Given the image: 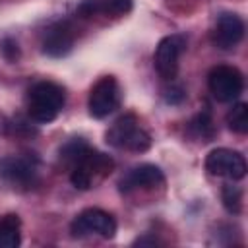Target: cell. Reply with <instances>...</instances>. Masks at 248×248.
Wrapping results in <instances>:
<instances>
[{
    "mask_svg": "<svg viewBox=\"0 0 248 248\" xmlns=\"http://www.w3.org/2000/svg\"><path fill=\"white\" fill-rule=\"evenodd\" d=\"M66 103V95L64 89L54 83V81H37L27 95V112L29 118L39 122V124H46L52 122L58 112L62 110Z\"/></svg>",
    "mask_w": 248,
    "mask_h": 248,
    "instance_id": "1",
    "label": "cell"
},
{
    "mask_svg": "<svg viewBox=\"0 0 248 248\" xmlns=\"http://www.w3.org/2000/svg\"><path fill=\"white\" fill-rule=\"evenodd\" d=\"M105 140L116 149H126L134 153H143L151 147V136L140 126L136 114H124L112 122L107 130Z\"/></svg>",
    "mask_w": 248,
    "mask_h": 248,
    "instance_id": "2",
    "label": "cell"
},
{
    "mask_svg": "<svg viewBox=\"0 0 248 248\" xmlns=\"http://www.w3.org/2000/svg\"><path fill=\"white\" fill-rule=\"evenodd\" d=\"M114 169V161L95 149H87L81 159L72 167L70 172V180L78 190H89L95 184H99L101 180H105Z\"/></svg>",
    "mask_w": 248,
    "mask_h": 248,
    "instance_id": "3",
    "label": "cell"
},
{
    "mask_svg": "<svg viewBox=\"0 0 248 248\" xmlns=\"http://www.w3.org/2000/svg\"><path fill=\"white\" fill-rule=\"evenodd\" d=\"M207 85H209L211 95L219 103H231L242 93L244 78L234 66L221 64V66L211 68V72L207 76Z\"/></svg>",
    "mask_w": 248,
    "mask_h": 248,
    "instance_id": "4",
    "label": "cell"
},
{
    "mask_svg": "<svg viewBox=\"0 0 248 248\" xmlns=\"http://www.w3.org/2000/svg\"><path fill=\"white\" fill-rule=\"evenodd\" d=\"M70 231L74 236H85V234H99L103 238H112L116 234V221L110 213L89 207L83 209L70 225Z\"/></svg>",
    "mask_w": 248,
    "mask_h": 248,
    "instance_id": "5",
    "label": "cell"
},
{
    "mask_svg": "<svg viewBox=\"0 0 248 248\" xmlns=\"http://www.w3.org/2000/svg\"><path fill=\"white\" fill-rule=\"evenodd\" d=\"M120 105V85L112 76L101 78L89 91V114L93 118H105Z\"/></svg>",
    "mask_w": 248,
    "mask_h": 248,
    "instance_id": "6",
    "label": "cell"
},
{
    "mask_svg": "<svg viewBox=\"0 0 248 248\" xmlns=\"http://www.w3.org/2000/svg\"><path fill=\"white\" fill-rule=\"evenodd\" d=\"M205 170L213 176L240 180L246 176V161H244V155L234 149L217 147L209 151V155L205 157Z\"/></svg>",
    "mask_w": 248,
    "mask_h": 248,
    "instance_id": "7",
    "label": "cell"
},
{
    "mask_svg": "<svg viewBox=\"0 0 248 248\" xmlns=\"http://www.w3.org/2000/svg\"><path fill=\"white\" fill-rule=\"evenodd\" d=\"M0 176L19 188H31L39 182L37 159L23 155H10L0 159Z\"/></svg>",
    "mask_w": 248,
    "mask_h": 248,
    "instance_id": "8",
    "label": "cell"
},
{
    "mask_svg": "<svg viewBox=\"0 0 248 248\" xmlns=\"http://www.w3.org/2000/svg\"><path fill=\"white\" fill-rule=\"evenodd\" d=\"M186 48V41L182 35H169L159 41L155 54H153V64L155 70L161 78L172 79L178 72V58Z\"/></svg>",
    "mask_w": 248,
    "mask_h": 248,
    "instance_id": "9",
    "label": "cell"
},
{
    "mask_svg": "<svg viewBox=\"0 0 248 248\" xmlns=\"http://www.w3.org/2000/svg\"><path fill=\"white\" fill-rule=\"evenodd\" d=\"M163 182H165L163 170L155 165L143 163V165H138V167L130 169L120 178L118 186H120V192L128 194V192L140 190V188H155V186H161Z\"/></svg>",
    "mask_w": 248,
    "mask_h": 248,
    "instance_id": "10",
    "label": "cell"
},
{
    "mask_svg": "<svg viewBox=\"0 0 248 248\" xmlns=\"http://www.w3.org/2000/svg\"><path fill=\"white\" fill-rule=\"evenodd\" d=\"M244 37V21L236 14H223L219 16L215 29H213V43L223 48H234Z\"/></svg>",
    "mask_w": 248,
    "mask_h": 248,
    "instance_id": "11",
    "label": "cell"
},
{
    "mask_svg": "<svg viewBox=\"0 0 248 248\" xmlns=\"http://www.w3.org/2000/svg\"><path fill=\"white\" fill-rule=\"evenodd\" d=\"M74 46V33L68 23H56L52 25L45 39H43V52L52 58H62L66 56Z\"/></svg>",
    "mask_w": 248,
    "mask_h": 248,
    "instance_id": "12",
    "label": "cell"
},
{
    "mask_svg": "<svg viewBox=\"0 0 248 248\" xmlns=\"http://www.w3.org/2000/svg\"><path fill=\"white\" fill-rule=\"evenodd\" d=\"M21 242L19 234V217L6 215L0 219V248H16Z\"/></svg>",
    "mask_w": 248,
    "mask_h": 248,
    "instance_id": "13",
    "label": "cell"
},
{
    "mask_svg": "<svg viewBox=\"0 0 248 248\" xmlns=\"http://www.w3.org/2000/svg\"><path fill=\"white\" fill-rule=\"evenodd\" d=\"M227 124L232 132L246 134L248 132V105L246 103H236L227 114Z\"/></svg>",
    "mask_w": 248,
    "mask_h": 248,
    "instance_id": "14",
    "label": "cell"
},
{
    "mask_svg": "<svg viewBox=\"0 0 248 248\" xmlns=\"http://www.w3.org/2000/svg\"><path fill=\"white\" fill-rule=\"evenodd\" d=\"M87 149H89V143L83 138H74L60 147V159L66 163H72V167H74Z\"/></svg>",
    "mask_w": 248,
    "mask_h": 248,
    "instance_id": "15",
    "label": "cell"
},
{
    "mask_svg": "<svg viewBox=\"0 0 248 248\" xmlns=\"http://www.w3.org/2000/svg\"><path fill=\"white\" fill-rule=\"evenodd\" d=\"M190 128L192 132L198 136V138H205V140H211L215 136V128H213V122H211V116L207 112H200L194 116V120L190 122Z\"/></svg>",
    "mask_w": 248,
    "mask_h": 248,
    "instance_id": "16",
    "label": "cell"
},
{
    "mask_svg": "<svg viewBox=\"0 0 248 248\" xmlns=\"http://www.w3.org/2000/svg\"><path fill=\"white\" fill-rule=\"evenodd\" d=\"M223 203L227 207L229 213H240V207H242V192L232 186V184H227L223 188Z\"/></svg>",
    "mask_w": 248,
    "mask_h": 248,
    "instance_id": "17",
    "label": "cell"
},
{
    "mask_svg": "<svg viewBox=\"0 0 248 248\" xmlns=\"http://www.w3.org/2000/svg\"><path fill=\"white\" fill-rule=\"evenodd\" d=\"M132 10V0H101V14L124 16Z\"/></svg>",
    "mask_w": 248,
    "mask_h": 248,
    "instance_id": "18",
    "label": "cell"
},
{
    "mask_svg": "<svg viewBox=\"0 0 248 248\" xmlns=\"http://www.w3.org/2000/svg\"><path fill=\"white\" fill-rule=\"evenodd\" d=\"M163 97H165V101H167V103H170V105H178V103H182V101H184L186 91H184L180 85L170 83V87H165V89H163Z\"/></svg>",
    "mask_w": 248,
    "mask_h": 248,
    "instance_id": "19",
    "label": "cell"
},
{
    "mask_svg": "<svg viewBox=\"0 0 248 248\" xmlns=\"http://www.w3.org/2000/svg\"><path fill=\"white\" fill-rule=\"evenodd\" d=\"M78 14L79 17H93L101 14V0H83L78 6Z\"/></svg>",
    "mask_w": 248,
    "mask_h": 248,
    "instance_id": "20",
    "label": "cell"
},
{
    "mask_svg": "<svg viewBox=\"0 0 248 248\" xmlns=\"http://www.w3.org/2000/svg\"><path fill=\"white\" fill-rule=\"evenodd\" d=\"M2 52H4V56H6L10 62L17 60V56H19L17 43H16L14 39H4V41H2Z\"/></svg>",
    "mask_w": 248,
    "mask_h": 248,
    "instance_id": "21",
    "label": "cell"
}]
</instances>
